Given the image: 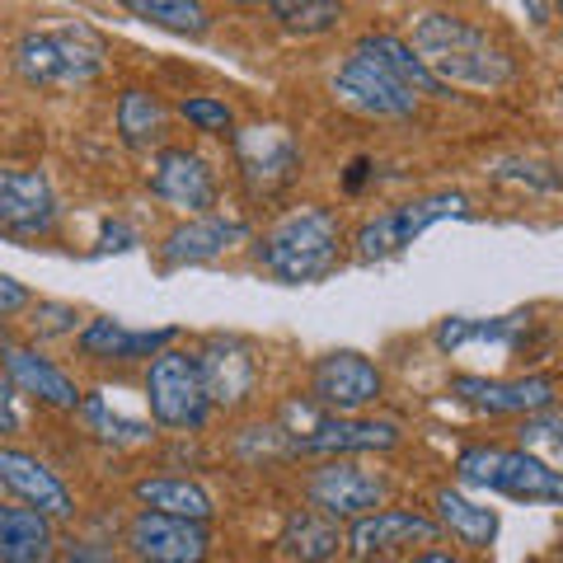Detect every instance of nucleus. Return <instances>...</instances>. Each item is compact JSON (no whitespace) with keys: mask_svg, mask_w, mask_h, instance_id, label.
<instances>
[{"mask_svg":"<svg viewBox=\"0 0 563 563\" xmlns=\"http://www.w3.org/2000/svg\"><path fill=\"white\" fill-rule=\"evenodd\" d=\"M413 57L446 85H470V90H498L512 80V57L507 47L488 38V29L461 20L446 10H428L413 20Z\"/></svg>","mask_w":563,"mask_h":563,"instance_id":"nucleus-1","label":"nucleus"},{"mask_svg":"<svg viewBox=\"0 0 563 563\" xmlns=\"http://www.w3.org/2000/svg\"><path fill=\"white\" fill-rule=\"evenodd\" d=\"M343 258V221L329 207H291L273 221V231L258 240V263L277 282H320Z\"/></svg>","mask_w":563,"mask_h":563,"instance_id":"nucleus-2","label":"nucleus"},{"mask_svg":"<svg viewBox=\"0 0 563 563\" xmlns=\"http://www.w3.org/2000/svg\"><path fill=\"white\" fill-rule=\"evenodd\" d=\"M20 76L29 85H47V90H70V85H90L103 66V43L85 24L70 29H38L24 33L14 47Z\"/></svg>","mask_w":563,"mask_h":563,"instance_id":"nucleus-3","label":"nucleus"},{"mask_svg":"<svg viewBox=\"0 0 563 563\" xmlns=\"http://www.w3.org/2000/svg\"><path fill=\"white\" fill-rule=\"evenodd\" d=\"M455 474L470 488H488V493H507L517 503H559L563 498V479L550 461L521 451V446H465Z\"/></svg>","mask_w":563,"mask_h":563,"instance_id":"nucleus-4","label":"nucleus"},{"mask_svg":"<svg viewBox=\"0 0 563 563\" xmlns=\"http://www.w3.org/2000/svg\"><path fill=\"white\" fill-rule=\"evenodd\" d=\"M451 217H470V198L465 192H428V198H413V202H399L380 217L362 221L357 235H352V250H357L362 263H380L428 231L437 221H451Z\"/></svg>","mask_w":563,"mask_h":563,"instance_id":"nucleus-5","label":"nucleus"},{"mask_svg":"<svg viewBox=\"0 0 563 563\" xmlns=\"http://www.w3.org/2000/svg\"><path fill=\"white\" fill-rule=\"evenodd\" d=\"M146 404H151V418L161 422V428H174V432L202 428L207 413H211V399L202 390L198 352H184V347L155 352L151 372H146Z\"/></svg>","mask_w":563,"mask_h":563,"instance_id":"nucleus-6","label":"nucleus"},{"mask_svg":"<svg viewBox=\"0 0 563 563\" xmlns=\"http://www.w3.org/2000/svg\"><path fill=\"white\" fill-rule=\"evenodd\" d=\"M235 165L250 198H277L301 174V146L277 122H254V128L235 132Z\"/></svg>","mask_w":563,"mask_h":563,"instance_id":"nucleus-7","label":"nucleus"},{"mask_svg":"<svg viewBox=\"0 0 563 563\" xmlns=\"http://www.w3.org/2000/svg\"><path fill=\"white\" fill-rule=\"evenodd\" d=\"M306 498L329 521H362L385 503V479L357 470L352 461H329L306 479Z\"/></svg>","mask_w":563,"mask_h":563,"instance_id":"nucleus-8","label":"nucleus"},{"mask_svg":"<svg viewBox=\"0 0 563 563\" xmlns=\"http://www.w3.org/2000/svg\"><path fill=\"white\" fill-rule=\"evenodd\" d=\"M128 550L141 563H202L211 554V536L198 521L161 517V512H141L128 526Z\"/></svg>","mask_w":563,"mask_h":563,"instance_id":"nucleus-9","label":"nucleus"},{"mask_svg":"<svg viewBox=\"0 0 563 563\" xmlns=\"http://www.w3.org/2000/svg\"><path fill=\"white\" fill-rule=\"evenodd\" d=\"M151 192L169 207L192 211V217H211V207H217V174H211V165L198 151L169 146L151 165Z\"/></svg>","mask_w":563,"mask_h":563,"instance_id":"nucleus-10","label":"nucleus"},{"mask_svg":"<svg viewBox=\"0 0 563 563\" xmlns=\"http://www.w3.org/2000/svg\"><path fill=\"white\" fill-rule=\"evenodd\" d=\"M333 95H339V103H347V109H357L366 118H409L418 109V99L409 90H399L380 66L357 57V52H347L343 66L333 70Z\"/></svg>","mask_w":563,"mask_h":563,"instance_id":"nucleus-11","label":"nucleus"},{"mask_svg":"<svg viewBox=\"0 0 563 563\" xmlns=\"http://www.w3.org/2000/svg\"><path fill=\"white\" fill-rule=\"evenodd\" d=\"M0 488H10L24 507H33V512L47 517V521L76 517V498H70V488L38 461V455H29L20 446H0Z\"/></svg>","mask_w":563,"mask_h":563,"instance_id":"nucleus-12","label":"nucleus"},{"mask_svg":"<svg viewBox=\"0 0 563 563\" xmlns=\"http://www.w3.org/2000/svg\"><path fill=\"white\" fill-rule=\"evenodd\" d=\"M314 399L324 404V409H339V413H357L366 404H376L385 380L372 362L362 357V352H329V357L314 362Z\"/></svg>","mask_w":563,"mask_h":563,"instance_id":"nucleus-13","label":"nucleus"},{"mask_svg":"<svg viewBox=\"0 0 563 563\" xmlns=\"http://www.w3.org/2000/svg\"><path fill=\"white\" fill-rule=\"evenodd\" d=\"M451 395L479 413H544L554 409V376H521V380H484V376H455Z\"/></svg>","mask_w":563,"mask_h":563,"instance_id":"nucleus-14","label":"nucleus"},{"mask_svg":"<svg viewBox=\"0 0 563 563\" xmlns=\"http://www.w3.org/2000/svg\"><path fill=\"white\" fill-rule=\"evenodd\" d=\"M198 372H202V390L211 404H225L235 409L254 395L258 385V357L254 347L244 339H211L202 352H198Z\"/></svg>","mask_w":563,"mask_h":563,"instance_id":"nucleus-15","label":"nucleus"},{"mask_svg":"<svg viewBox=\"0 0 563 563\" xmlns=\"http://www.w3.org/2000/svg\"><path fill=\"white\" fill-rule=\"evenodd\" d=\"M0 225L14 235H47L57 225V198L43 169H0Z\"/></svg>","mask_w":563,"mask_h":563,"instance_id":"nucleus-16","label":"nucleus"},{"mask_svg":"<svg viewBox=\"0 0 563 563\" xmlns=\"http://www.w3.org/2000/svg\"><path fill=\"white\" fill-rule=\"evenodd\" d=\"M390 446H399V428L380 418H329L314 422L306 437H291L296 455H333V461H343L352 451H390Z\"/></svg>","mask_w":563,"mask_h":563,"instance_id":"nucleus-17","label":"nucleus"},{"mask_svg":"<svg viewBox=\"0 0 563 563\" xmlns=\"http://www.w3.org/2000/svg\"><path fill=\"white\" fill-rule=\"evenodd\" d=\"M437 536H442V526H437L432 517H418V512H372V517H362V521H352V531H347V550L357 563H372L380 554H390V550H404V544H432Z\"/></svg>","mask_w":563,"mask_h":563,"instance_id":"nucleus-18","label":"nucleus"},{"mask_svg":"<svg viewBox=\"0 0 563 563\" xmlns=\"http://www.w3.org/2000/svg\"><path fill=\"white\" fill-rule=\"evenodd\" d=\"M352 52H357V57H366L372 66H380L385 76H390L399 90H409L413 99H451L446 85L437 80L432 70L413 57V47L404 43V38H395V33H366V38L352 47Z\"/></svg>","mask_w":563,"mask_h":563,"instance_id":"nucleus-19","label":"nucleus"},{"mask_svg":"<svg viewBox=\"0 0 563 563\" xmlns=\"http://www.w3.org/2000/svg\"><path fill=\"white\" fill-rule=\"evenodd\" d=\"M169 339H174V329H128L113 314H103V320H90L80 329V352L99 362H136V357L165 352Z\"/></svg>","mask_w":563,"mask_h":563,"instance_id":"nucleus-20","label":"nucleus"},{"mask_svg":"<svg viewBox=\"0 0 563 563\" xmlns=\"http://www.w3.org/2000/svg\"><path fill=\"white\" fill-rule=\"evenodd\" d=\"M5 380L20 385L24 395H33L38 404H52V409H80V385L70 380L62 366H52L47 357H38L33 347H10L5 343Z\"/></svg>","mask_w":563,"mask_h":563,"instance_id":"nucleus-21","label":"nucleus"},{"mask_svg":"<svg viewBox=\"0 0 563 563\" xmlns=\"http://www.w3.org/2000/svg\"><path fill=\"white\" fill-rule=\"evenodd\" d=\"M235 240H244V225L240 221H221V217H192L184 225H174L161 244V258L165 268H188V263H207L225 254Z\"/></svg>","mask_w":563,"mask_h":563,"instance_id":"nucleus-22","label":"nucleus"},{"mask_svg":"<svg viewBox=\"0 0 563 563\" xmlns=\"http://www.w3.org/2000/svg\"><path fill=\"white\" fill-rule=\"evenodd\" d=\"M52 521L33 507L0 503V563H47L52 559Z\"/></svg>","mask_w":563,"mask_h":563,"instance_id":"nucleus-23","label":"nucleus"},{"mask_svg":"<svg viewBox=\"0 0 563 563\" xmlns=\"http://www.w3.org/2000/svg\"><path fill=\"white\" fill-rule=\"evenodd\" d=\"M136 503H146V512L198 521V526H207V517L217 512V507H211V493L202 484L174 479V474H165V479H141L136 484Z\"/></svg>","mask_w":563,"mask_h":563,"instance_id":"nucleus-24","label":"nucleus"},{"mask_svg":"<svg viewBox=\"0 0 563 563\" xmlns=\"http://www.w3.org/2000/svg\"><path fill=\"white\" fill-rule=\"evenodd\" d=\"M282 550L301 563H324L343 550V531H339V521H329L324 512L301 507V512H291L287 526H282Z\"/></svg>","mask_w":563,"mask_h":563,"instance_id":"nucleus-25","label":"nucleus"},{"mask_svg":"<svg viewBox=\"0 0 563 563\" xmlns=\"http://www.w3.org/2000/svg\"><path fill=\"white\" fill-rule=\"evenodd\" d=\"M432 503H437V526H442V531H451L461 544H470V550H484V544L498 536V512H493V507L470 503L465 493L437 488Z\"/></svg>","mask_w":563,"mask_h":563,"instance_id":"nucleus-26","label":"nucleus"},{"mask_svg":"<svg viewBox=\"0 0 563 563\" xmlns=\"http://www.w3.org/2000/svg\"><path fill=\"white\" fill-rule=\"evenodd\" d=\"M118 132L128 146H151V141H161L165 136V122H169V109L161 99H155L151 90H122L118 95Z\"/></svg>","mask_w":563,"mask_h":563,"instance_id":"nucleus-27","label":"nucleus"},{"mask_svg":"<svg viewBox=\"0 0 563 563\" xmlns=\"http://www.w3.org/2000/svg\"><path fill=\"white\" fill-rule=\"evenodd\" d=\"M128 14L146 24H161L169 33H207L211 29V14L192 0H128Z\"/></svg>","mask_w":563,"mask_h":563,"instance_id":"nucleus-28","label":"nucleus"},{"mask_svg":"<svg viewBox=\"0 0 563 563\" xmlns=\"http://www.w3.org/2000/svg\"><path fill=\"white\" fill-rule=\"evenodd\" d=\"M273 20L287 33H324L343 20V5H333V0H277Z\"/></svg>","mask_w":563,"mask_h":563,"instance_id":"nucleus-29","label":"nucleus"},{"mask_svg":"<svg viewBox=\"0 0 563 563\" xmlns=\"http://www.w3.org/2000/svg\"><path fill=\"white\" fill-rule=\"evenodd\" d=\"M80 409H85V418H90V428L103 437V442H118V446H128V442H146L151 437V428L146 422H136V418H122V413H113L103 399H80Z\"/></svg>","mask_w":563,"mask_h":563,"instance_id":"nucleus-30","label":"nucleus"},{"mask_svg":"<svg viewBox=\"0 0 563 563\" xmlns=\"http://www.w3.org/2000/svg\"><path fill=\"white\" fill-rule=\"evenodd\" d=\"M179 113L192 122L198 132H231L235 128V113H231V103H221V99H211V95H192L179 103Z\"/></svg>","mask_w":563,"mask_h":563,"instance_id":"nucleus-31","label":"nucleus"},{"mask_svg":"<svg viewBox=\"0 0 563 563\" xmlns=\"http://www.w3.org/2000/svg\"><path fill=\"white\" fill-rule=\"evenodd\" d=\"M70 329H76V310L70 306L43 301L38 310H33V333H70Z\"/></svg>","mask_w":563,"mask_h":563,"instance_id":"nucleus-32","label":"nucleus"},{"mask_svg":"<svg viewBox=\"0 0 563 563\" xmlns=\"http://www.w3.org/2000/svg\"><path fill=\"white\" fill-rule=\"evenodd\" d=\"M521 442H526V446H531V442H550V446H559V418H554V409H544V413H531V418H526ZM526 446H521V451H526Z\"/></svg>","mask_w":563,"mask_h":563,"instance_id":"nucleus-33","label":"nucleus"},{"mask_svg":"<svg viewBox=\"0 0 563 563\" xmlns=\"http://www.w3.org/2000/svg\"><path fill=\"white\" fill-rule=\"evenodd\" d=\"M29 306V287L24 282H14L10 273H0V314H14Z\"/></svg>","mask_w":563,"mask_h":563,"instance_id":"nucleus-34","label":"nucleus"},{"mask_svg":"<svg viewBox=\"0 0 563 563\" xmlns=\"http://www.w3.org/2000/svg\"><path fill=\"white\" fill-rule=\"evenodd\" d=\"M10 432H20V413H14V385L0 372V437H10Z\"/></svg>","mask_w":563,"mask_h":563,"instance_id":"nucleus-35","label":"nucleus"},{"mask_svg":"<svg viewBox=\"0 0 563 563\" xmlns=\"http://www.w3.org/2000/svg\"><path fill=\"white\" fill-rule=\"evenodd\" d=\"M62 563H109V554L95 550V544H70V550L62 554Z\"/></svg>","mask_w":563,"mask_h":563,"instance_id":"nucleus-36","label":"nucleus"},{"mask_svg":"<svg viewBox=\"0 0 563 563\" xmlns=\"http://www.w3.org/2000/svg\"><path fill=\"white\" fill-rule=\"evenodd\" d=\"M136 235L128 231V225H109V231H103V244H99V254H109V250H128Z\"/></svg>","mask_w":563,"mask_h":563,"instance_id":"nucleus-37","label":"nucleus"},{"mask_svg":"<svg viewBox=\"0 0 563 563\" xmlns=\"http://www.w3.org/2000/svg\"><path fill=\"white\" fill-rule=\"evenodd\" d=\"M409 563H461V559L446 554V550H428V554H413Z\"/></svg>","mask_w":563,"mask_h":563,"instance_id":"nucleus-38","label":"nucleus"},{"mask_svg":"<svg viewBox=\"0 0 563 563\" xmlns=\"http://www.w3.org/2000/svg\"><path fill=\"white\" fill-rule=\"evenodd\" d=\"M0 343H5V333H0Z\"/></svg>","mask_w":563,"mask_h":563,"instance_id":"nucleus-39","label":"nucleus"}]
</instances>
